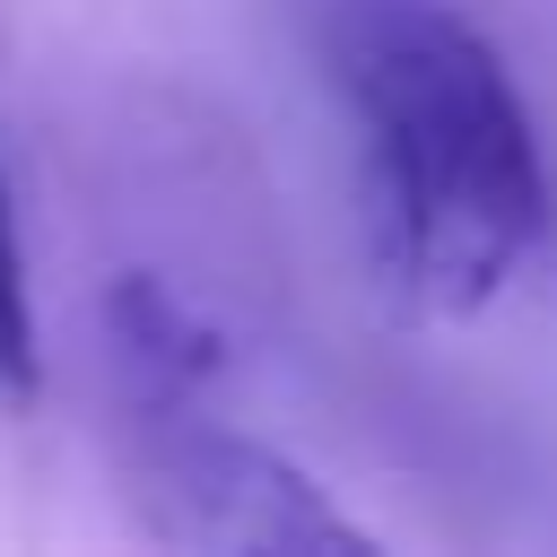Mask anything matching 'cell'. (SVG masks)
Masks as SVG:
<instances>
[{
  "label": "cell",
  "instance_id": "1",
  "mask_svg": "<svg viewBox=\"0 0 557 557\" xmlns=\"http://www.w3.org/2000/svg\"><path fill=\"white\" fill-rule=\"evenodd\" d=\"M331 61L366 139L392 278L426 313H479L548 226L540 139L496 44L435 0H357Z\"/></svg>",
  "mask_w": 557,
  "mask_h": 557
},
{
  "label": "cell",
  "instance_id": "4",
  "mask_svg": "<svg viewBox=\"0 0 557 557\" xmlns=\"http://www.w3.org/2000/svg\"><path fill=\"white\" fill-rule=\"evenodd\" d=\"M35 392H44L35 287H26V244H17V209H9V174H0V400L26 409Z\"/></svg>",
  "mask_w": 557,
  "mask_h": 557
},
{
  "label": "cell",
  "instance_id": "2",
  "mask_svg": "<svg viewBox=\"0 0 557 557\" xmlns=\"http://www.w3.org/2000/svg\"><path fill=\"white\" fill-rule=\"evenodd\" d=\"M131 505L174 548L218 557H374V540L270 444L209 426L191 400L139 409L131 435Z\"/></svg>",
  "mask_w": 557,
  "mask_h": 557
},
{
  "label": "cell",
  "instance_id": "3",
  "mask_svg": "<svg viewBox=\"0 0 557 557\" xmlns=\"http://www.w3.org/2000/svg\"><path fill=\"white\" fill-rule=\"evenodd\" d=\"M104 331L122 348V374L139 392V409H165V400H191L209 374H218V331L148 270H131L104 305Z\"/></svg>",
  "mask_w": 557,
  "mask_h": 557
}]
</instances>
